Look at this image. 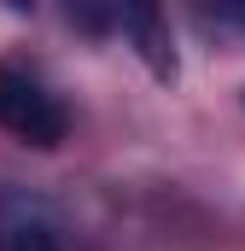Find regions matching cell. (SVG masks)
Here are the masks:
<instances>
[{
    "label": "cell",
    "mask_w": 245,
    "mask_h": 251,
    "mask_svg": "<svg viewBox=\"0 0 245 251\" xmlns=\"http://www.w3.org/2000/svg\"><path fill=\"white\" fill-rule=\"evenodd\" d=\"M0 128L12 134V140H24V146H59L64 134H70V111H64V100L35 76V70H24V64H0Z\"/></svg>",
    "instance_id": "cell-1"
},
{
    "label": "cell",
    "mask_w": 245,
    "mask_h": 251,
    "mask_svg": "<svg viewBox=\"0 0 245 251\" xmlns=\"http://www.w3.org/2000/svg\"><path fill=\"white\" fill-rule=\"evenodd\" d=\"M0 251H64L59 210L24 187H6L0 193Z\"/></svg>",
    "instance_id": "cell-2"
},
{
    "label": "cell",
    "mask_w": 245,
    "mask_h": 251,
    "mask_svg": "<svg viewBox=\"0 0 245 251\" xmlns=\"http://www.w3.org/2000/svg\"><path fill=\"white\" fill-rule=\"evenodd\" d=\"M122 24L140 35V53L152 59V70H158V76H175V53H170V35H164V18H158V12L134 6V12H122Z\"/></svg>",
    "instance_id": "cell-3"
}]
</instances>
